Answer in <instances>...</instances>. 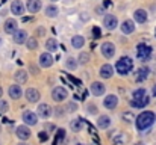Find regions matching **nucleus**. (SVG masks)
Returning a JSON list of instances; mask_svg holds the SVG:
<instances>
[{
    "mask_svg": "<svg viewBox=\"0 0 156 145\" xmlns=\"http://www.w3.org/2000/svg\"><path fill=\"white\" fill-rule=\"evenodd\" d=\"M149 73H150V70H149L147 67H141V68L136 71V74H135V80H136V82H144V80L149 77Z\"/></svg>",
    "mask_w": 156,
    "mask_h": 145,
    "instance_id": "22",
    "label": "nucleus"
},
{
    "mask_svg": "<svg viewBox=\"0 0 156 145\" xmlns=\"http://www.w3.org/2000/svg\"><path fill=\"white\" fill-rule=\"evenodd\" d=\"M15 135H17L18 139H21V141H27V139L32 136V132H30L29 126L23 124V126H18V127L15 129Z\"/></svg>",
    "mask_w": 156,
    "mask_h": 145,
    "instance_id": "5",
    "label": "nucleus"
},
{
    "mask_svg": "<svg viewBox=\"0 0 156 145\" xmlns=\"http://www.w3.org/2000/svg\"><path fill=\"white\" fill-rule=\"evenodd\" d=\"M102 35V30L99 27H93V38H100Z\"/></svg>",
    "mask_w": 156,
    "mask_h": 145,
    "instance_id": "37",
    "label": "nucleus"
},
{
    "mask_svg": "<svg viewBox=\"0 0 156 145\" xmlns=\"http://www.w3.org/2000/svg\"><path fill=\"white\" fill-rule=\"evenodd\" d=\"M0 133H2V124H0Z\"/></svg>",
    "mask_w": 156,
    "mask_h": 145,
    "instance_id": "46",
    "label": "nucleus"
},
{
    "mask_svg": "<svg viewBox=\"0 0 156 145\" xmlns=\"http://www.w3.org/2000/svg\"><path fill=\"white\" fill-rule=\"evenodd\" d=\"M146 94H147V91H146L144 88H140V89L133 91V94H132V100H135V98H141V97H144Z\"/></svg>",
    "mask_w": 156,
    "mask_h": 145,
    "instance_id": "33",
    "label": "nucleus"
},
{
    "mask_svg": "<svg viewBox=\"0 0 156 145\" xmlns=\"http://www.w3.org/2000/svg\"><path fill=\"white\" fill-rule=\"evenodd\" d=\"M2 95H3V89H2V86H0V98H2Z\"/></svg>",
    "mask_w": 156,
    "mask_h": 145,
    "instance_id": "43",
    "label": "nucleus"
},
{
    "mask_svg": "<svg viewBox=\"0 0 156 145\" xmlns=\"http://www.w3.org/2000/svg\"><path fill=\"white\" fill-rule=\"evenodd\" d=\"M11 12H12L14 15H23V12H24V5H23V2L14 0V2L11 3Z\"/></svg>",
    "mask_w": 156,
    "mask_h": 145,
    "instance_id": "16",
    "label": "nucleus"
},
{
    "mask_svg": "<svg viewBox=\"0 0 156 145\" xmlns=\"http://www.w3.org/2000/svg\"><path fill=\"white\" fill-rule=\"evenodd\" d=\"M135 145H144V144H141V142H138V144H135Z\"/></svg>",
    "mask_w": 156,
    "mask_h": 145,
    "instance_id": "45",
    "label": "nucleus"
},
{
    "mask_svg": "<svg viewBox=\"0 0 156 145\" xmlns=\"http://www.w3.org/2000/svg\"><path fill=\"white\" fill-rule=\"evenodd\" d=\"M17 145H29V144H26V142H20V144H17Z\"/></svg>",
    "mask_w": 156,
    "mask_h": 145,
    "instance_id": "44",
    "label": "nucleus"
},
{
    "mask_svg": "<svg viewBox=\"0 0 156 145\" xmlns=\"http://www.w3.org/2000/svg\"><path fill=\"white\" fill-rule=\"evenodd\" d=\"M155 121H156L155 112H152V110H144V112H141V113L136 116L135 126H136V129H138L140 132H143V130L150 129V127L155 124Z\"/></svg>",
    "mask_w": 156,
    "mask_h": 145,
    "instance_id": "1",
    "label": "nucleus"
},
{
    "mask_svg": "<svg viewBox=\"0 0 156 145\" xmlns=\"http://www.w3.org/2000/svg\"><path fill=\"white\" fill-rule=\"evenodd\" d=\"M0 46H2V36H0Z\"/></svg>",
    "mask_w": 156,
    "mask_h": 145,
    "instance_id": "47",
    "label": "nucleus"
},
{
    "mask_svg": "<svg viewBox=\"0 0 156 145\" xmlns=\"http://www.w3.org/2000/svg\"><path fill=\"white\" fill-rule=\"evenodd\" d=\"M3 27H5V32H6V33H11V35H14V33L18 30V23H17L14 18H8V20L5 21Z\"/></svg>",
    "mask_w": 156,
    "mask_h": 145,
    "instance_id": "12",
    "label": "nucleus"
},
{
    "mask_svg": "<svg viewBox=\"0 0 156 145\" xmlns=\"http://www.w3.org/2000/svg\"><path fill=\"white\" fill-rule=\"evenodd\" d=\"M114 76V67L111 64H105L100 68V77L102 79H111Z\"/></svg>",
    "mask_w": 156,
    "mask_h": 145,
    "instance_id": "18",
    "label": "nucleus"
},
{
    "mask_svg": "<svg viewBox=\"0 0 156 145\" xmlns=\"http://www.w3.org/2000/svg\"><path fill=\"white\" fill-rule=\"evenodd\" d=\"M52 2H58V0H52Z\"/></svg>",
    "mask_w": 156,
    "mask_h": 145,
    "instance_id": "48",
    "label": "nucleus"
},
{
    "mask_svg": "<svg viewBox=\"0 0 156 145\" xmlns=\"http://www.w3.org/2000/svg\"><path fill=\"white\" fill-rule=\"evenodd\" d=\"M120 29H121V32H123V33L129 35V33H132V32L135 30V23H133L132 20H124V21H123V24L120 26Z\"/></svg>",
    "mask_w": 156,
    "mask_h": 145,
    "instance_id": "21",
    "label": "nucleus"
},
{
    "mask_svg": "<svg viewBox=\"0 0 156 145\" xmlns=\"http://www.w3.org/2000/svg\"><path fill=\"white\" fill-rule=\"evenodd\" d=\"M124 141H126V138H124L123 135H118V136L114 139V144H115V145H120V144H123Z\"/></svg>",
    "mask_w": 156,
    "mask_h": 145,
    "instance_id": "36",
    "label": "nucleus"
},
{
    "mask_svg": "<svg viewBox=\"0 0 156 145\" xmlns=\"http://www.w3.org/2000/svg\"><path fill=\"white\" fill-rule=\"evenodd\" d=\"M58 14H59V9H58L55 5H49V6L46 8V17L55 18V17H58Z\"/></svg>",
    "mask_w": 156,
    "mask_h": 145,
    "instance_id": "28",
    "label": "nucleus"
},
{
    "mask_svg": "<svg viewBox=\"0 0 156 145\" xmlns=\"http://www.w3.org/2000/svg\"><path fill=\"white\" fill-rule=\"evenodd\" d=\"M53 113V109L49 106V104H46V103H41V104H38V107H37V115L38 116H41V118H44V119H47V118H50Z\"/></svg>",
    "mask_w": 156,
    "mask_h": 145,
    "instance_id": "6",
    "label": "nucleus"
},
{
    "mask_svg": "<svg viewBox=\"0 0 156 145\" xmlns=\"http://www.w3.org/2000/svg\"><path fill=\"white\" fill-rule=\"evenodd\" d=\"M152 92H153V97H156V85L153 86V89H152Z\"/></svg>",
    "mask_w": 156,
    "mask_h": 145,
    "instance_id": "42",
    "label": "nucleus"
},
{
    "mask_svg": "<svg viewBox=\"0 0 156 145\" xmlns=\"http://www.w3.org/2000/svg\"><path fill=\"white\" fill-rule=\"evenodd\" d=\"M132 68H133V60H132V57H129V56H121V57L117 60V64H115V70H117V73H118L120 76L129 74V73L132 71Z\"/></svg>",
    "mask_w": 156,
    "mask_h": 145,
    "instance_id": "2",
    "label": "nucleus"
},
{
    "mask_svg": "<svg viewBox=\"0 0 156 145\" xmlns=\"http://www.w3.org/2000/svg\"><path fill=\"white\" fill-rule=\"evenodd\" d=\"M8 92H9V97L12 100H18V98H21V95H23V91H21L20 85H11L9 89H8Z\"/></svg>",
    "mask_w": 156,
    "mask_h": 145,
    "instance_id": "20",
    "label": "nucleus"
},
{
    "mask_svg": "<svg viewBox=\"0 0 156 145\" xmlns=\"http://www.w3.org/2000/svg\"><path fill=\"white\" fill-rule=\"evenodd\" d=\"M23 121L26 126H35L38 123V115L30 110H26V112H23Z\"/></svg>",
    "mask_w": 156,
    "mask_h": 145,
    "instance_id": "11",
    "label": "nucleus"
},
{
    "mask_svg": "<svg viewBox=\"0 0 156 145\" xmlns=\"http://www.w3.org/2000/svg\"><path fill=\"white\" fill-rule=\"evenodd\" d=\"M26 8L29 12L35 14V12H40V9L43 8V3H41V0H27Z\"/></svg>",
    "mask_w": 156,
    "mask_h": 145,
    "instance_id": "19",
    "label": "nucleus"
},
{
    "mask_svg": "<svg viewBox=\"0 0 156 145\" xmlns=\"http://www.w3.org/2000/svg\"><path fill=\"white\" fill-rule=\"evenodd\" d=\"M83 126H85V121L82 119V118H77V119H73L71 123H70V129L73 130V132H80L82 129H83Z\"/></svg>",
    "mask_w": 156,
    "mask_h": 145,
    "instance_id": "25",
    "label": "nucleus"
},
{
    "mask_svg": "<svg viewBox=\"0 0 156 145\" xmlns=\"http://www.w3.org/2000/svg\"><path fill=\"white\" fill-rule=\"evenodd\" d=\"M152 56V47L147 44H138L136 46V57L140 60H149Z\"/></svg>",
    "mask_w": 156,
    "mask_h": 145,
    "instance_id": "3",
    "label": "nucleus"
},
{
    "mask_svg": "<svg viewBox=\"0 0 156 145\" xmlns=\"http://www.w3.org/2000/svg\"><path fill=\"white\" fill-rule=\"evenodd\" d=\"M38 62H40V65H41L43 68H50L53 65V56L49 51H47V53H43V54L40 56Z\"/></svg>",
    "mask_w": 156,
    "mask_h": 145,
    "instance_id": "14",
    "label": "nucleus"
},
{
    "mask_svg": "<svg viewBox=\"0 0 156 145\" xmlns=\"http://www.w3.org/2000/svg\"><path fill=\"white\" fill-rule=\"evenodd\" d=\"M38 138H40V141H43V142H44V141H47V139H49V135H47L46 132H41V133H38Z\"/></svg>",
    "mask_w": 156,
    "mask_h": 145,
    "instance_id": "38",
    "label": "nucleus"
},
{
    "mask_svg": "<svg viewBox=\"0 0 156 145\" xmlns=\"http://www.w3.org/2000/svg\"><path fill=\"white\" fill-rule=\"evenodd\" d=\"M117 104H118V97H117V95H114V94H109V95L105 97L103 106L106 107V109L112 110V109H115V107H117Z\"/></svg>",
    "mask_w": 156,
    "mask_h": 145,
    "instance_id": "13",
    "label": "nucleus"
},
{
    "mask_svg": "<svg viewBox=\"0 0 156 145\" xmlns=\"http://www.w3.org/2000/svg\"><path fill=\"white\" fill-rule=\"evenodd\" d=\"M65 138V130L62 129V130H58V139L55 141V145H58V142L61 141V139H64Z\"/></svg>",
    "mask_w": 156,
    "mask_h": 145,
    "instance_id": "35",
    "label": "nucleus"
},
{
    "mask_svg": "<svg viewBox=\"0 0 156 145\" xmlns=\"http://www.w3.org/2000/svg\"><path fill=\"white\" fill-rule=\"evenodd\" d=\"M94 109H96V106H94V104H91V106H90V113H96V110H94Z\"/></svg>",
    "mask_w": 156,
    "mask_h": 145,
    "instance_id": "41",
    "label": "nucleus"
},
{
    "mask_svg": "<svg viewBox=\"0 0 156 145\" xmlns=\"http://www.w3.org/2000/svg\"><path fill=\"white\" fill-rule=\"evenodd\" d=\"M26 46H27L29 50H35V48H38V40L34 38V36H30V38L26 41Z\"/></svg>",
    "mask_w": 156,
    "mask_h": 145,
    "instance_id": "31",
    "label": "nucleus"
},
{
    "mask_svg": "<svg viewBox=\"0 0 156 145\" xmlns=\"http://www.w3.org/2000/svg\"><path fill=\"white\" fill-rule=\"evenodd\" d=\"M90 53H80V56L77 57V60H79V64L80 65H87L88 62H90Z\"/></svg>",
    "mask_w": 156,
    "mask_h": 145,
    "instance_id": "32",
    "label": "nucleus"
},
{
    "mask_svg": "<svg viewBox=\"0 0 156 145\" xmlns=\"http://www.w3.org/2000/svg\"><path fill=\"white\" fill-rule=\"evenodd\" d=\"M12 40H14L15 44H24V43L29 40V36H27V32H26V30H17V32L14 33Z\"/></svg>",
    "mask_w": 156,
    "mask_h": 145,
    "instance_id": "17",
    "label": "nucleus"
},
{
    "mask_svg": "<svg viewBox=\"0 0 156 145\" xmlns=\"http://www.w3.org/2000/svg\"><path fill=\"white\" fill-rule=\"evenodd\" d=\"M68 110H70V112L77 110V104H76V103H70V104H68Z\"/></svg>",
    "mask_w": 156,
    "mask_h": 145,
    "instance_id": "39",
    "label": "nucleus"
},
{
    "mask_svg": "<svg viewBox=\"0 0 156 145\" xmlns=\"http://www.w3.org/2000/svg\"><path fill=\"white\" fill-rule=\"evenodd\" d=\"M149 103H150V97L146 94V95L141 97V98H135V100H132V101H130V106L135 107V109H144Z\"/></svg>",
    "mask_w": 156,
    "mask_h": 145,
    "instance_id": "10",
    "label": "nucleus"
},
{
    "mask_svg": "<svg viewBox=\"0 0 156 145\" xmlns=\"http://www.w3.org/2000/svg\"><path fill=\"white\" fill-rule=\"evenodd\" d=\"M65 67H67L68 70L74 71V70L79 67V60L74 59V57H67V60H65Z\"/></svg>",
    "mask_w": 156,
    "mask_h": 145,
    "instance_id": "29",
    "label": "nucleus"
},
{
    "mask_svg": "<svg viewBox=\"0 0 156 145\" xmlns=\"http://www.w3.org/2000/svg\"><path fill=\"white\" fill-rule=\"evenodd\" d=\"M111 118L108 116V115H100L99 116V119H97V127L99 129H102V130H106L108 127H111Z\"/></svg>",
    "mask_w": 156,
    "mask_h": 145,
    "instance_id": "23",
    "label": "nucleus"
},
{
    "mask_svg": "<svg viewBox=\"0 0 156 145\" xmlns=\"http://www.w3.org/2000/svg\"><path fill=\"white\" fill-rule=\"evenodd\" d=\"M83 44H85V38H83L82 35H74V36L71 38V46L74 48H82Z\"/></svg>",
    "mask_w": 156,
    "mask_h": 145,
    "instance_id": "27",
    "label": "nucleus"
},
{
    "mask_svg": "<svg viewBox=\"0 0 156 145\" xmlns=\"http://www.w3.org/2000/svg\"><path fill=\"white\" fill-rule=\"evenodd\" d=\"M100 50H102V54H103L106 59H112V57L115 56V46H114L112 43H109V41L103 43Z\"/></svg>",
    "mask_w": 156,
    "mask_h": 145,
    "instance_id": "7",
    "label": "nucleus"
},
{
    "mask_svg": "<svg viewBox=\"0 0 156 145\" xmlns=\"http://www.w3.org/2000/svg\"><path fill=\"white\" fill-rule=\"evenodd\" d=\"M117 24H118V20H117V17H115V15H112V14L105 15L103 26L108 29V30H114V29L117 27Z\"/></svg>",
    "mask_w": 156,
    "mask_h": 145,
    "instance_id": "9",
    "label": "nucleus"
},
{
    "mask_svg": "<svg viewBox=\"0 0 156 145\" xmlns=\"http://www.w3.org/2000/svg\"><path fill=\"white\" fill-rule=\"evenodd\" d=\"M8 109H9V104L5 100H0V112L5 113V112H8Z\"/></svg>",
    "mask_w": 156,
    "mask_h": 145,
    "instance_id": "34",
    "label": "nucleus"
},
{
    "mask_svg": "<svg viewBox=\"0 0 156 145\" xmlns=\"http://www.w3.org/2000/svg\"><path fill=\"white\" fill-rule=\"evenodd\" d=\"M35 33H37V35H44V33H46V30H44L43 27H40V29H37V32H35Z\"/></svg>",
    "mask_w": 156,
    "mask_h": 145,
    "instance_id": "40",
    "label": "nucleus"
},
{
    "mask_svg": "<svg viewBox=\"0 0 156 145\" xmlns=\"http://www.w3.org/2000/svg\"><path fill=\"white\" fill-rule=\"evenodd\" d=\"M105 91H106V88H105V85L102 82H93L91 83V92H93V95L100 97L105 94Z\"/></svg>",
    "mask_w": 156,
    "mask_h": 145,
    "instance_id": "15",
    "label": "nucleus"
},
{
    "mask_svg": "<svg viewBox=\"0 0 156 145\" xmlns=\"http://www.w3.org/2000/svg\"><path fill=\"white\" fill-rule=\"evenodd\" d=\"M24 95H26V100H27L29 103H38L40 98H41L40 91L35 89V88H27L26 92H24Z\"/></svg>",
    "mask_w": 156,
    "mask_h": 145,
    "instance_id": "8",
    "label": "nucleus"
},
{
    "mask_svg": "<svg viewBox=\"0 0 156 145\" xmlns=\"http://www.w3.org/2000/svg\"><path fill=\"white\" fill-rule=\"evenodd\" d=\"M133 18L136 23H146L147 21V12L144 9H136L133 12Z\"/></svg>",
    "mask_w": 156,
    "mask_h": 145,
    "instance_id": "24",
    "label": "nucleus"
},
{
    "mask_svg": "<svg viewBox=\"0 0 156 145\" xmlns=\"http://www.w3.org/2000/svg\"><path fill=\"white\" fill-rule=\"evenodd\" d=\"M77 145H82V144H77Z\"/></svg>",
    "mask_w": 156,
    "mask_h": 145,
    "instance_id": "49",
    "label": "nucleus"
},
{
    "mask_svg": "<svg viewBox=\"0 0 156 145\" xmlns=\"http://www.w3.org/2000/svg\"><path fill=\"white\" fill-rule=\"evenodd\" d=\"M67 97H68V91H67L65 88H62V86H56V88L52 91V98L56 101V103L65 101Z\"/></svg>",
    "mask_w": 156,
    "mask_h": 145,
    "instance_id": "4",
    "label": "nucleus"
},
{
    "mask_svg": "<svg viewBox=\"0 0 156 145\" xmlns=\"http://www.w3.org/2000/svg\"><path fill=\"white\" fill-rule=\"evenodd\" d=\"M27 79H29V76H27V71H24V70H18L17 73H15V80H17V83H26L27 82Z\"/></svg>",
    "mask_w": 156,
    "mask_h": 145,
    "instance_id": "26",
    "label": "nucleus"
},
{
    "mask_svg": "<svg viewBox=\"0 0 156 145\" xmlns=\"http://www.w3.org/2000/svg\"><path fill=\"white\" fill-rule=\"evenodd\" d=\"M46 48H47L49 53H50V51H56V50H58V43H56V40H55V38H49V40L46 41Z\"/></svg>",
    "mask_w": 156,
    "mask_h": 145,
    "instance_id": "30",
    "label": "nucleus"
}]
</instances>
